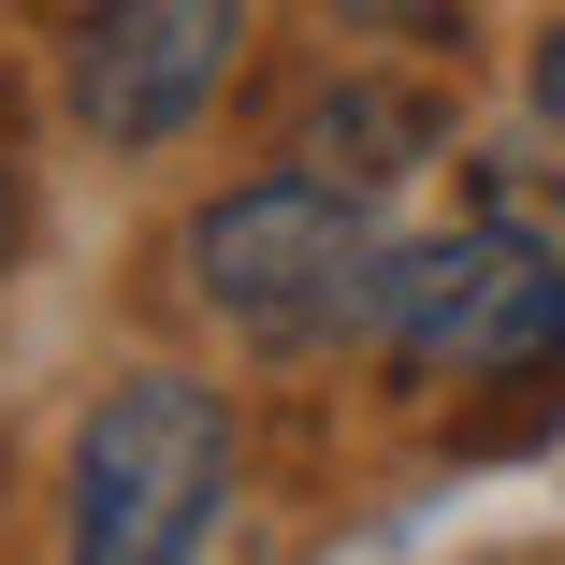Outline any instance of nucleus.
Here are the masks:
<instances>
[{
    "instance_id": "obj_1",
    "label": "nucleus",
    "mask_w": 565,
    "mask_h": 565,
    "mask_svg": "<svg viewBox=\"0 0 565 565\" xmlns=\"http://www.w3.org/2000/svg\"><path fill=\"white\" fill-rule=\"evenodd\" d=\"M377 203L333 189V174H247L189 217V305L262 363H305V349H349L377 333Z\"/></svg>"
},
{
    "instance_id": "obj_2",
    "label": "nucleus",
    "mask_w": 565,
    "mask_h": 565,
    "mask_svg": "<svg viewBox=\"0 0 565 565\" xmlns=\"http://www.w3.org/2000/svg\"><path fill=\"white\" fill-rule=\"evenodd\" d=\"M217 493H233V406H217L189 363H131L73 420L58 565H203Z\"/></svg>"
},
{
    "instance_id": "obj_3",
    "label": "nucleus",
    "mask_w": 565,
    "mask_h": 565,
    "mask_svg": "<svg viewBox=\"0 0 565 565\" xmlns=\"http://www.w3.org/2000/svg\"><path fill=\"white\" fill-rule=\"evenodd\" d=\"M377 349H392V377H435V392L565 377V262L522 233V217H449V233L392 247Z\"/></svg>"
},
{
    "instance_id": "obj_4",
    "label": "nucleus",
    "mask_w": 565,
    "mask_h": 565,
    "mask_svg": "<svg viewBox=\"0 0 565 565\" xmlns=\"http://www.w3.org/2000/svg\"><path fill=\"white\" fill-rule=\"evenodd\" d=\"M233 58H247V0H87V30L58 44L73 131L117 160L189 146L217 117V87H233Z\"/></svg>"
},
{
    "instance_id": "obj_5",
    "label": "nucleus",
    "mask_w": 565,
    "mask_h": 565,
    "mask_svg": "<svg viewBox=\"0 0 565 565\" xmlns=\"http://www.w3.org/2000/svg\"><path fill=\"white\" fill-rule=\"evenodd\" d=\"M406 160H420V102H363V87H349V102L305 131V174H333V189H392Z\"/></svg>"
},
{
    "instance_id": "obj_6",
    "label": "nucleus",
    "mask_w": 565,
    "mask_h": 565,
    "mask_svg": "<svg viewBox=\"0 0 565 565\" xmlns=\"http://www.w3.org/2000/svg\"><path fill=\"white\" fill-rule=\"evenodd\" d=\"M536 102L565 117V15H551V44H536Z\"/></svg>"
},
{
    "instance_id": "obj_7",
    "label": "nucleus",
    "mask_w": 565,
    "mask_h": 565,
    "mask_svg": "<svg viewBox=\"0 0 565 565\" xmlns=\"http://www.w3.org/2000/svg\"><path fill=\"white\" fill-rule=\"evenodd\" d=\"M0 262H15V160H0Z\"/></svg>"
}]
</instances>
